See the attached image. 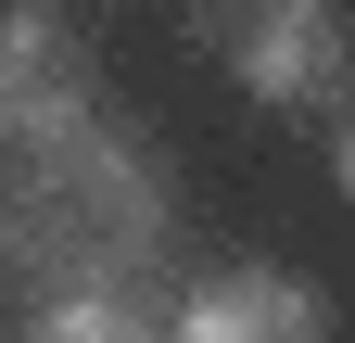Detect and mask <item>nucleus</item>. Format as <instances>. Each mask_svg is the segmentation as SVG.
Instances as JSON below:
<instances>
[{
  "label": "nucleus",
  "instance_id": "nucleus-5",
  "mask_svg": "<svg viewBox=\"0 0 355 343\" xmlns=\"http://www.w3.org/2000/svg\"><path fill=\"white\" fill-rule=\"evenodd\" d=\"M26 343H165V318L140 292H76V306H38Z\"/></svg>",
  "mask_w": 355,
  "mask_h": 343
},
{
  "label": "nucleus",
  "instance_id": "nucleus-1",
  "mask_svg": "<svg viewBox=\"0 0 355 343\" xmlns=\"http://www.w3.org/2000/svg\"><path fill=\"white\" fill-rule=\"evenodd\" d=\"M153 254H165V165L127 127H76V140L0 153V280L26 306L140 292Z\"/></svg>",
  "mask_w": 355,
  "mask_h": 343
},
{
  "label": "nucleus",
  "instance_id": "nucleus-4",
  "mask_svg": "<svg viewBox=\"0 0 355 343\" xmlns=\"http://www.w3.org/2000/svg\"><path fill=\"white\" fill-rule=\"evenodd\" d=\"M178 343H330V306L292 267H229L178 306Z\"/></svg>",
  "mask_w": 355,
  "mask_h": 343
},
{
  "label": "nucleus",
  "instance_id": "nucleus-2",
  "mask_svg": "<svg viewBox=\"0 0 355 343\" xmlns=\"http://www.w3.org/2000/svg\"><path fill=\"white\" fill-rule=\"evenodd\" d=\"M76 127H102L89 38H64V13H51V0H13V13H0V153L76 140Z\"/></svg>",
  "mask_w": 355,
  "mask_h": 343
},
{
  "label": "nucleus",
  "instance_id": "nucleus-3",
  "mask_svg": "<svg viewBox=\"0 0 355 343\" xmlns=\"http://www.w3.org/2000/svg\"><path fill=\"white\" fill-rule=\"evenodd\" d=\"M203 38L254 102H318L343 76V13L330 0H203Z\"/></svg>",
  "mask_w": 355,
  "mask_h": 343
},
{
  "label": "nucleus",
  "instance_id": "nucleus-6",
  "mask_svg": "<svg viewBox=\"0 0 355 343\" xmlns=\"http://www.w3.org/2000/svg\"><path fill=\"white\" fill-rule=\"evenodd\" d=\"M330 178H343V203H355V115H343V153H330Z\"/></svg>",
  "mask_w": 355,
  "mask_h": 343
}]
</instances>
